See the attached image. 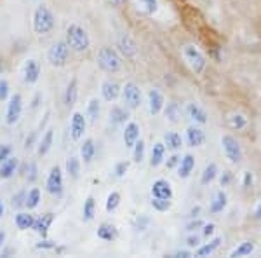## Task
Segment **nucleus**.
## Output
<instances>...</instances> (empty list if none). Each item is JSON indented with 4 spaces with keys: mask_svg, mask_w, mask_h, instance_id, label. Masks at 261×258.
<instances>
[{
    "mask_svg": "<svg viewBox=\"0 0 261 258\" xmlns=\"http://www.w3.org/2000/svg\"><path fill=\"white\" fill-rule=\"evenodd\" d=\"M63 171L60 166H53L47 175V181H45V189L50 196L61 197L63 196Z\"/></svg>",
    "mask_w": 261,
    "mask_h": 258,
    "instance_id": "obj_8",
    "label": "nucleus"
},
{
    "mask_svg": "<svg viewBox=\"0 0 261 258\" xmlns=\"http://www.w3.org/2000/svg\"><path fill=\"white\" fill-rule=\"evenodd\" d=\"M134 6H136V11L141 12L143 16H155L161 11V2L159 0H136Z\"/></svg>",
    "mask_w": 261,
    "mask_h": 258,
    "instance_id": "obj_24",
    "label": "nucleus"
},
{
    "mask_svg": "<svg viewBox=\"0 0 261 258\" xmlns=\"http://www.w3.org/2000/svg\"><path fill=\"white\" fill-rule=\"evenodd\" d=\"M40 202V190L37 187H33L30 192L27 194V199H24V206H27L28 209H35L37 206H39Z\"/></svg>",
    "mask_w": 261,
    "mask_h": 258,
    "instance_id": "obj_42",
    "label": "nucleus"
},
{
    "mask_svg": "<svg viewBox=\"0 0 261 258\" xmlns=\"http://www.w3.org/2000/svg\"><path fill=\"white\" fill-rule=\"evenodd\" d=\"M185 112H187V117L190 121H193L195 124H200V126H205L209 122V113L205 112L204 107H200L199 103H188L187 108H185Z\"/></svg>",
    "mask_w": 261,
    "mask_h": 258,
    "instance_id": "obj_16",
    "label": "nucleus"
},
{
    "mask_svg": "<svg viewBox=\"0 0 261 258\" xmlns=\"http://www.w3.org/2000/svg\"><path fill=\"white\" fill-rule=\"evenodd\" d=\"M40 79V65L37 60H27L23 65V80L27 84H35Z\"/></svg>",
    "mask_w": 261,
    "mask_h": 258,
    "instance_id": "obj_20",
    "label": "nucleus"
},
{
    "mask_svg": "<svg viewBox=\"0 0 261 258\" xmlns=\"http://www.w3.org/2000/svg\"><path fill=\"white\" fill-rule=\"evenodd\" d=\"M96 155V145H94V139L87 138L84 139V143L81 145V159L84 160L86 164H91L92 159Z\"/></svg>",
    "mask_w": 261,
    "mask_h": 258,
    "instance_id": "obj_32",
    "label": "nucleus"
},
{
    "mask_svg": "<svg viewBox=\"0 0 261 258\" xmlns=\"http://www.w3.org/2000/svg\"><path fill=\"white\" fill-rule=\"evenodd\" d=\"M65 168H66V173H68L73 180H77L79 176H81V159L75 157V155H71V157L66 159Z\"/></svg>",
    "mask_w": 261,
    "mask_h": 258,
    "instance_id": "obj_37",
    "label": "nucleus"
},
{
    "mask_svg": "<svg viewBox=\"0 0 261 258\" xmlns=\"http://www.w3.org/2000/svg\"><path fill=\"white\" fill-rule=\"evenodd\" d=\"M113 4H115V6H124L125 2H127V0H112Z\"/></svg>",
    "mask_w": 261,
    "mask_h": 258,
    "instance_id": "obj_60",
    "label": "nucleus"
},
{
    "mask_svg": "<svg viewBox=\"0 0 261 258\" xmlns=\"http://www.w3.org/2000/svg\"><path fill=\"white\" fill-rule=\"evenodd\" d=\"M164 145H166L167 150L178 152L181 147H183V138H181V134L176 133V131H169V133H166V136H164Z\"/></svg>",
    "mask_w": 261,
    "mask_h": 258,
    "instance_id": "obj_30",
    "label": "nucleus"
},
{
    "mask_svg": "<svg viewBox=\"0 0 261 258\" xmlns=\"http://www.w3.org/2000/svg\"><path fill=\"white\" fill-rule=\"evenodd\" d=\"M66 44L70 45L71 51L75 53H84L91 48V37L87 33L86 28H82L81 25L71 23L66 28Z\"/></svg>",
    "mask_w": 261,
    "mask_h": 258,
    "instance_id": "obj_1",
    "label": "nucleus"
},
{
    "mask_svg": "<svg viewBox=\"0 0 261 258\" xmlns=\"http://www.w3.org/2000/svg\"><path fill=\"white\" fill-rule=\"evenodd\" d=\"M150 194L151 197H161V199H172L174 197V190H172V185L167 180L159 178L151 183L150 187Z\"/></svg>",
    "mask_w": 261,
    "mask_h": 258,
    "instance_id": "obj_17",
    "label": "nucleus"
},
{
    "mask_svg": "<svg viewBox=\"0 0 261 258\" xmlns=\"http://www.w3.org/2000/svg\"><path fill=\"white\" fill-rule=\"evenodd\" d=\"M127 171H129V162H127V160H119V162L115 164V168H113V173H115L117 178H124Z\"/></svg>",
    "mask_w": 261,
    "mask_h": 258,
    "instance_id": "obj_45",
    "label": "nucleus"
},
{
    "mask_svg": "<svg viewBox=\"0 0 261 258\" xmlns=\"http://www.w3.org/2000/svg\"><path fill=\"white\" fill-rule=\"evenodd\" d=\"M179 160H181V157L174 152V154H172L171 157H167V160H164V162H166L167 169H176V168H178V164H179Z\"/></svg>",
    "mask_w": 261,
    "mask_h": 258,
    "instance_id": "obj_51",
    "label": "nucleus"
},
{
    "mask_svg": "<svg viewBox=\"0 0 261 258\" xmlns=\"http://www.w3.org/2000/svg\"><path fill=\"white\" fill-rule=\"evenodd\" d=\"M4 211H6V208H4V202L0 201V218L4 217Z\"/></svg>",
    "mask_w": 261,
    "mask_h": 258,
    "instance_id": "obj_61",
    "label": "nucleus"
},
{
    "mask_svg": "<svg viewBox=\"0 0 261 258\" xmlns=\"http://www.w3.org/2000/svg\"><path fill=\"white\" fill-rule=\"evenodd\" d=\"M53 139H54V129H47L44 136H42V139L39 142V149H37V154H39V155L49 154L50 147H53Z\"/></svg>",
    "mask_w": 261,
    "mask_h": 258,
    "instance_id": "obj_35",
    "label": "nucleus"
},
{
    "mask_svg": "<svg viewBox=\"0 0 261 258\" xmlns=\"http://www.w3.org/2000/svg\"><path fill=\"white\" fill-rule=\"evenodd\" d=\"M35 248L37 249H54V248H56V241H47L44 238V241H40Z\"/></svg>",
    "mask_w": 261,
    "mask_h": 258,
    "instance_id": "obj_54",
    "label": "nucleus"
},
{
    "mask_svg": "<svg viewBox=\"0 0 261 258\" xmlns=\"http://www.w3.org/2000/svg\"><path fill=\"white\" fill-rule=\"evenodd\" d=\"M166 145H164V142H155L153 145H151V150H150V166L151 168H159L161 164L166 160Z\"/></svg>",
    "mask_w": 261,
    "mask_h": 258,
    "instance_id": "obj_23",
    "label": "nucleus"
},
{
    "mask_svg": "<svg viewBox=\"0 0 261 258\" xmlns=\"http://www.w3.org/2000/svg\"><path fill=\"white\" fill-rule=\"evenodd\" d=\"M256 249V244L252 241H242L228 253L230 258H244V256H251Z\"/></svg>",
    "mask_w": 261,
    "mask_h": 258,
    "instance_id": "obj_26",
    "label": "nucleus"
},
{
    "mask_svg": "<svg viewBox=\"0 0 261 258\" xmlns=\"http://www.w3.org/2000/svg\"><path fill=\"white\" fill-rule=\"evenodd\" d=\"M56 19H54L53 11L47 6H39L33 12V32L39 33V35H45V33L53 32Z\"/></svg>",
    "mask_w": 261,
    "mask_h": 258,
    "instance_id": "obj_5",
    "label": "nucleus"
},
{
    "mask_svg": "<svg viewBox=\"0 0 261 258\" xmlns=\"http://www.w3.org/2000/svg\"><path fill=\"white\" fill-rule=\"evenodd\" d=\"M183 58L187 61V65L190 66V70L193 72L195 75H202L207 68V58L202 51L193 44H187L183 48Z\"/></svg>",
    "mask_w": 261,
    "mask_h": 258,
    "instance_id": "obj_3",
    "label": "nucleus"
},
{
    "mask_svg": "<svg viewBox=\"0 0 261 258\" xmlns=\"http://www.w3.org/2000/svg\"><path fill=\"white\" fill-rule=\"evenodd\" d=\"M141 138V128L138 122L134 121H129L127 124L124 126V131H122V139H124V145L127 149H133L134 143Z\"/></svg>",
    "mask_w": 261,
    "mask_h": 258,
    "instance_id": "obj_14",
    "label": "nucleus"
},
{
    "mask_svg": "<svg viewBox=\"0 0 261 258\" xmlns=\"http://www.w3.org/2000/svg\"><path fill=\"white\" fill-rule=\"evenodd\" d=\"M204 223H205V222H204V220H202L200 217L192 218L190 222L187 223V227H185V230H187V232H195V230H200Z\"/></svg>",
    "mask_w": 261,
    "mask_h": 258,
    "instance_id": "obj_48",
    "label": "nucleus"
},
{
    "mask_svg": "<svg viewBox=\"0 0 261 258\" xmlns=\"http://www.w3.org/2000/svg\"><path fill=\"white\" fill-rule=\"evenodd\" d=\"M53 222H54V215L53 213H44V215H40L39 218H35L32 228L40 236L42 239H44V238H47L49 227H50V223H53Z\"/></svg>",
    "mask_w": 261,
    "mask_h": 258,
    "instance_id": "obj_22",
    "label": "nucleus"
},
{
    "mask_svg": "<svg viewBox=\"0 0 261 258\" xmlns=\"http://www.w3.org/2000/svg\"><path fill=\"white\" fill-rule=\"evenodd\" d=\"M19 160L16 157H7L4 162H0V178L9 180L11 176H14V173L18 171Z\"/></svg>",
    "mask_w": 261,
    "mask_h": 258,
    "instance_id": "obj_27",
    "label": "nucleus"
},
{
    "mask_svg": "<svg viewBox=\"0 0 261 258\" xmlns=\"http://www.w3.org/2000/svg\"><path fill=\"white\" fill-rule=\"evenodd\" d=\"M6 238H7V236H6V232H4V230H0V248H2V246H4V243H6Z\"/></svg>",
    "mask_w": 261,
    "mask_h": 258,
    "instance_id": "obj_59",
    "label": "nucleus"
},
{
    "mask_svg": "<svg viewBox=\"0 0 261 258\" xmlns=\"http://www.w3.org/2000/svg\"><path fill=\"white\" fill-rule=\"evenodd\" d=\"M98 238L101 241H105V243H112V241H115L117 238H119V228H117L113 223H101V225L98 227Z\"/></svg>",
    "mask_w": 261,
    "mask_h": 258,
    "instance_id": "obj_25",
    "label": "nucleus"
},
{
    "mask_svg": "<svg viewBox=\"0 0 261 258\" xmlns=\"http://www.w3.org/2000/svg\"><path fill=\"white\" fill-rule=\"evenodd\" d=\"M223 244V236H216V238H211L207 241V243H204V244H199V246L195 248V256H200V258H204V256H211L214 255V253L220 249V246Z\"/></svg>",
    "mask_w": 261,
    "mask_h": 258,
    "instance_id": "obj_18",
    "label": "nucleus"
},
{
    "mask_svg": "<svg viewBox=\"0 0 261 258\" xmlns=\"http://www.w3.org/2000/svg\"><path fill=\"white\" fill-rule=\"evenodd\" d=\"M252 217H254L256 220H261V201L254 206V211H252Z\"/></svg>",
    "mask_w": 261,
    "mask_h": 258,
    "instance_id": "obj_58",
    "label": "nucleus"
},
{
    "mask_svg": "<svg viewBox=\"0 0 261 258\" xmlns=\"http://www.w3.org/2000/svg\"><path fill=\"white\" fill-rule=\"evenodd\" d=\"M21 113H23V96L16 92V95L9 96V103H7L6 110V122L9 126H14L21 119Z\"/></svg>",
    "mask_w": 261,
    "mask_h": 258,
    "instance_id": "obj_9",
    "label": "nucleus"
},
{
    "mask_svg": "<svg viewBox=\"0 0 261 258\" xmlns=\"http://www.w3.org/2000/svg\"><path fill=\"white\" fill-rule=\"evenodd\" d=\"M94 215H96V201H94V197L89 196L84 201V208H82V217L86 222H91L92 218H94Z\"/></svg>",
    "mask_w": 261,
    "mask_h": 258,
    "instance_id": "obj_38",
    "label": "nucleus"
},
{
    "mask_svg": "<svg viewBox=\"0 0 261 258\" xmlns=\"http://www.w3.org/2000/svg\"><path fill=\"white\" fill-rule=\"evenodd\" d=\"M87 128V121L81 112H73L71 113V121H70V136L71 139H81L86 133Z\"/></svg>",
    "mask_w": 261,
    "mask_h": 258,
    "instance_id": "obj_15",
    "label": "nucleus"
},
{
    "mask_svg": "<svg viewBox=\"0 0 261 258\" xmlns=\"http://www.w3.org/2000/svg\"><path fill=\"white\" fill-rule=\"evenodd\" d=\"M185 139H187V145L192 147V149H199V147H204L205 133H204V129L200 128V124L188 126L187 131H185Z\"/></svg>",
    "mask_w": 261,
    "mask_h": 258,
    "instance_id": "obj_10",
    "label": "nucleus"
},
{
    "mask_svg": "<svg viewBox=\"0 0 261 258\" xmlns=\"http://www.w3.org/2000/svg\"><path fill=\"white\" fill-rule=\"evenodd\" d=\"M4 72V63H2V60H0V74Z\"/></svg>",
    "mask_w": 261,
    "mask_h": 258,
    "instance_id": "obj_62",
    "label": "nucleus"
},
{
    "mask_svg": "<svg viewBox=\"0 0 261 258\" xmlns=\"http://www.w3.org/2000/svg\"><path fill=\"white\" fill-rule=\"evenodd\" d=\"M151 208H153L157 213H166V211L171 209L172 206V199H161V197H151Z\"/></svg>",
    "mask_w": 261,
    "mask_h": 258,
    "instance_id": "obj_40",
    "label": "nucleus"
},
{
    "mask_svg": "<svg viewBox=\"0 0 261 258\" xmlns=\"http://www.w3.org/2000/svg\"><path fill=\"white\" fill-rule=\"evenodd\" d=\"M146 103H148V112L150 115L157 117L159 113L164 110V105H166V98H164V95L159 89H150L148 91V96H146Z\"/></svg>",
    "mask_w": 261,
    "mask_h": 258,
    "instance_id": "obj_13",
    "label": "nucleus"
},
{
    "mask_svg": "<svg viewBox=\"0 0 261 258\" xmlns=\"http://www.w3.org/2000/svg\"><path fill=\"white\" fill-rule=\"evenodd\" d=\"M228 194L225 192V189H220L213 194V199L209 202V213L211 215H221L225 213L228 208Z\"/></svg>",
    "mask_w": 261,
    "mask_h": 258,
    "instance_id": "obj_12",
    "label": "nucleus"
},
{
    "mask_svg": "<svg viewBox=\"0 0 261 258\" xmlns=\"http://www.w3.org/2000/svg\"><path fill=\"white\" fill-rule=\"evenodd\" d=\"M199 244H200V236H197L195 232H190V234L187 236V246L195 249Z\"/></svg>",
    "mask_w": 261,
    "mask_h": 258,
    "instance_id": "obj_50",
    "label": "nucleus"
},
{
    "mask_svg": "<svg viewBox=\"0 0 261 258\" xmlns=\"http://www.w3.org/2000/svg\"><path fill=\"white\" fill-rule=\"evenodd\" d=\"M70 58V45L66 40L54 42L47 51V60L53 66H65Z\"/></svg>",
    "mask_w": 261,
    "mask_h": 258,
    "instance_id": "obj_7",
    "label": "nucleus"
},
{
    "mask_svg": "<svg viewBox=\"0 0 261 258\" xmlns=\"http://www.w3.org/2000/svg\"><path fill=\"white\" fill-rule=\"evenodd\" d=\"M101 113V101L98 98H92L87 103V117L91 119V122H94Z\"/></svg>",
    "mask_w": 261,
    "mask_h": 258,
    "instance_id": "obj_43",
    "label": "nucleus"
},
{
    "mask_svg": "<svg viewBox=\"0 0 261 258\" xmlns=\"http://www.w3.org/2000/svg\"><path fill=\"white\" fill-rule=\"evenodd\" d=\"M24 199H27V194L19 192L16 197H12V206H16V208H19V206H24Z\"/></svg>",
    "mask_w": 261,
    "mask_h": 258,
    "instance_id": "obj_55",
    "label": "nucleus"
},
{
    "mask_svg": "<svg viewBox=\"0 0 261 258\" xmlns=\"http://www.w3.org/2000/svg\"><path fill=\"white\" fill-rule=\"evenodd\" d=\"M11 154H12L11 147L7 145V143H2V145H0V162H4L7 157H11Z\"/></svg>",
    "mask_w": 261,
    "mask_h": 258,
    "instance_id": "obj_53",
    "label": "nucleus"
},
{
    "mask_svg": "<svg viewBox=\"0 0 261 258\" xmlns=\"http://www.w3.org/2000/svg\"><path fill=\"white\" fill-rule=\"evenodd\" d=\"M216 223H213V222H209V223H204L202 225V238L204 239H211V238H214V234H216Z\"/></svg>",
    "mask_w": 261,
    "mask_h": 258,
    "instance_id": "obj_46",
    "label": "nucleus"
},
{
    "mask_svg": "<svg viewBox=\"0 0 261 258\" xmlns=\"http://www.w3.org/2000/svg\"><path fill=\"white\" fill-rule=\"evenodd\" d=\"M110 122L113 126H125L129 122V112L122 107H112L110 110Z\"/></svg>",
    "mask_w": 261,
    "mask_h": 258,
    "instance_id": "obj_29",
    "label": "nucleus"
},
{
    "mask_svg": "<svg viewBox=\"0 0 261 258\" xmlns=\"http://www.w3.org/2000/svg\"><path fill=\"white\" fill-rule=\"evenodd\" d=\"M33 222H35V217L30 213H23V211L16 215V218H14V223L19 230H28V228H32Z\"/></svg>",
    "mask_w": 261,
    "mask_h": 258,
    "instance_id": "obj_36",
    "label": "nucleus"
},
{
    "mask_svg": "<svg viewBox=\"0 0 261 258\" xmlns=\"http://www.w3.org/2000/svg\"><path fill=\"white\" fill-rule=\"evenodd\" d=\"M254 181H256V178H254V173H252V171L247 169V171L242 173V187L246 190L254 187Z\"/></svg>",
    "mask_w": 261,
    "mask_h": 258,
    "instance_id": "obj_44",
    "label": "nucleus"
},
{
    "mask_svg": "<svg viewBox=\"0 0 261 258\" xmlns=\"http://www.w3.org/2000/svg\"><path fill=\"white\" fill-rule=\"evenodd\" d=\"M11 96V86L6 79H0V101L9 100Z\"/></svg>",
    "mask_w": 261,
    "mask_h": 258,
    "instance_id": "obj_49",
    "label": "nucleus"
},
{
    "mask_svg": "<svg viewBox=\"0 0 261 258\" xmlns=\"http://www.w3.org/2000/svg\"><path fill=\"white\" fill-rule=\"evenodd\" d=\"M145 155H146V145H145V142L140 138L136 143H134V147H133V159H134V162H143L145 160Z\"/></svg>",
    "mask_w": 261,
    "mask_h": 258,
    "instance_id": "obj_41",
    "label": "nucleus"
},
{
    "mask_svg": "<svg viewBox=\"0 0 261 258\" xmlns=\"http://www.w3.org/2000/svg\"><path fill=\"white\" fill-rule=\"evenodd\" d=\"M98 66L107 74H117L122 68V58L120 53L113 48H101L98 51V56H96Z\"/></svg>",
    "mask_w": 261,
    "mask_h": 258,
    "instance_id": "obj_2",
    "label": "nucleus"
},
{
    "mask_svg": "<svg viewBox=\"0 0 261 258\" xmlns=\"http://www.w3.org/2000/svg\"><path fill=\"white\" fill-rule=\"evenodd\" d=\"M220 145H221V152L225 155V159L228 160L230 164H241L244 159V150L242 145L233 134H223L220 138Z\"/></svg>",
    "mask_w": 261,
    "mask_h": 258,
    "instance_id": "obj_4",
    "label": "nucleus"
},
{
    "mask_svg": "<svg viewBox=\"0 0 261 258\" xmlns=\"http://www.w3.org/2000/svg\"><path fill=\"white\" fill-rule=\"evenodd\" d=\"M200 211H202V206L197 204V206H193V208L190 209V213H188V215H190V218H197V217H200Z\"/></svg>",
    "mask_w": 261,
    "mask_h": 258,
    "instance_id": "obj_56",
    "label": "nucleus"
},
{
    "mask_svg": "<svg viewBox=\"0 0 261 258\" xmlns=\"http://www.w3.org/2000/svg\"><path fill=\"white\" fill-rule=\"evenodd\" d=\"M120 89L122 87L119 86V82L112 79H107L101 82V96H103L105 101H115L117 98H120Z\"/></svg>",
    "mask_w": 261,
    "mask_h": 258,
    "instance_id": "obj_19",
    "label": "nucleus"
},
{
    "mask_svg": "<svg viewBox=\"0 0 261 258\" xmlns=\"http://www.w3.org/2000/svg\"><path fill=\"white\" fill-rule=\"evenodd\" d=\"M164 115H166V121L172 122V124H176V122H179L181 119V107L179 103H176V101H169L167 105H164Z\"/></svg>",
    "mask_w": 261,
    "mask_h": 258,
    "instance_id": "obj_31",
    "label": "nucleus"
},
{
    "mask_svg": "<svg viewBox=\"0 0 261 258\" xmlns=\"http://www.w3.org/2000/svg\"><path fill=\"white\" fill-rule=\"evenodd\" d=\"M77 98H79V84H77V79H71L65 91V105L68 108H71L77 103Z\"/></svg>",
    "mask_w": 261,
    "mask_h": 258,
    "instance_id": "obj_33",
    "label": "nucleus"
},
{
    "mask_svg": "<svg viewBox=\"0 0 261 258\" xmlns=\"http://www.w3.org/2000/svg\"><path fill=\"white\" fill-rule=\"evenodd\" d=\"M218 175H220V168H218L216 162L205 164L204 171H202V175H200V185H204V187L211 185L213 181L218 178Z\"/></svg>",
    "mask_w": 261,
    "mask_h": 258,
    "instance_id": "obj_28",
    "label": "nucleus"
},
{
    "mask_svg": "<svg viewBox=\"0 0 261 258\" xmlns=\"http://www.w3.org/2000/svg\"><path fill=\"white\" fill-rule=\"evenodd\" d=\"M174 256H178V258H190L192 253L188 251V249H179V251L174 253Z\"/></svg>",
    "mask_w": 261,
    "mask_h": 258,
    "instance_id": "obj_57",
    "label": "nucleus"
},
{
    "mask_svg": "<svg viewBox=\"0 0 261 258\" xmlns=\"http://www.w3.org/2000/svg\"><path fill=\"white\" fill-rule=\"evenodd\" d=\"M117 51H119L122 56L133 60V58H136V54H138V44L130 35L122 33L119 39H117Z\"/></svg>",
    "mask_w": 261,
    "mask_h": 258,
    "instance_id": "obj_11",
    "label": "nucleus"
},
{
    "mask_svg": "<svg viewBox=\"0 0 261 258\" xmlns=\"http://www.w3.org/2000/svg\"><path fill=\"white\" fill-rule=\"evenodd\" d=\"M218 178H220L221 189H226V187H230V185L233 183V175H231V171H223V173L220 171Z\"/></svg>",
    "mask_w": 261,
    "mask_h": 258,
    "instance_id": "obj_47",
    "label": "nucleus"
},
{
    "mask_svg": "<svg viewBox=\"0 0 261 258\" xmlns=\"http://www.w3.org/2000/svg\"><path fill=\"white\" fill-rule=\"evenodd\" d=\"M228 126L233 131H242L247 128V117L241 112H233L228 115Z\"/></svg>",
    "mask_w": 261,
    "mask_h": 258,
    "instance_id": "obj_34",
    "label": "nucleus"
},
{
    "mask_svg": "<svg viewBox=\"0 0 261 258\" xmlns=\"http://www.w3.org/2000/svg\"><path fill=\"white\" fill-rule=\"evenodd\" d=\"M120 192H117V190H112L110 194H108L107 197V202H105V209H107V213H113L117 208L120 206Z\"/></svg>",
    "mask_w": 261,
    "mask_h": 258,
    "instance_id": "obj_39",
    "label": "nucleus"
},
{
    "mask_svg": "<svg viewBox=\"0 0 261 258\" xmlns=\"http://www.w3.org/2000/svg\"><path fill=\"white\" fill-rule=\"evenodd\" d=\"M120 98H122V101H124L125 108L138 110L141 107V103H143V92H141L140 86H138L136 82L129 80V82H125L124 86H122Z\"/></svg>",
    "mask_w": 261,
    "mask_h": 258,
    "instance_id": "obj_6",
    "label": "nucleus"
},
{
    "mask_svg": "<svg viewBox=\"0 0 261 258\" xmlns=\"http://www.w3.org/2000/svg\"><path fill=\"white\" fill-rule=\"evenodd\" d=\"M37 173H39V169H37V164L35 162H30L28 164V175H27V178H28V181H30V183H33V181L37 180Z\"/></svg>",
    "mask_w": 261,
    "mask_h": 258,
    "instance_id": "obj_52",
    "label": "nucleus"
},
{
    "mask_svg": "<svg viewBox=\"0 0 261 258\" xmlns=\"http://www.w3.org/2000/svg\"><path fill=\"white\" fill-rule=\"evenodd\" d=\"M195 166H197L195 155H193V154H185L183 157H181L179 164H178V176L181 180L190 178Z\"/></svg>",
    "mask_w": 261,
    "mask_h": 258,
    "instance_id": "obj_21",
    "label": "nucleus"
}]
</instances>
